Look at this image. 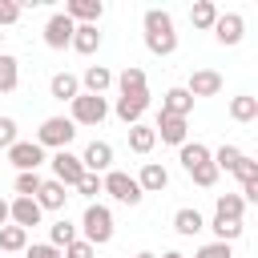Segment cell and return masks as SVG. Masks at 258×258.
Instances as JSON below:
<instances>
[{
  "label": "cell",
  "instance_id": "6da1fadb",
  "mask_svg": "<svg viewBox=\"0 0 258 258\" xmlns=\"http://www.w3.org/2000/svg\"><path fill=\"white\" fill-rule=\"evenodd\" d=\"M141 28H145V48L153 56H173L177 52V32H173V16L165 8H149L141 16Z\"/></svg>",
  "mask_w": 258,
  "mask_h": 258
},
{
  "label": "cell",
  "instance_id": "7a4b0ae2",
  "mask_svg": "<svg viewBox=\"0 0 258 258\" xmlns=\"http://www.w3.org/2000/svg\"><path fill=\"white\" fill-rule=\"evenodd\" d=\"M81 230H85V242L89 246H109L113 242V210L101 206V202H89L85 214H81Z\"/></svg>",
  "mask_w": 258,
  "mask_h": 258
},
{
  "label": "cell",
  "instance_id": "3957f363",
  "mask_svg": "<svg viewBox=\"0 0 258 258\" xmlns=\"http://www.w3.org/2000/svg\"><path fill=\"white\" fill-rule=\"evenodd\" d=\"M101 194H109L113 202H121V206H141V185H137V177L133 173H125V169H109V173H101Z\"/></svg>",
  "mask_w": 258,
  "mask_h": 258
},
{
  "label": "cell",
  "instance_id": "277c9868",
  "mask_svg": "<svg viewBox=\"0 0 258 258\" xmlns=\"http://www.w3.org/2000/svg\"><path fill=\"white\" fill-rule=\"evenodd\" d=\"M73 137H77V125H73L69 117H44L40 129H36V145H40V149H56V153L69 149Z\"/></svg>",
  "mask_w": 258,
  "mask_h": 258
},
{
  "label": "cell",
  "instance_id": "5b68a950",
  "mask_svg": "<svg viewBox=\"0 0 258 258\" xmlns=\"http://www.w3.org/2000/svg\"><path fill=\"white\" fill-rule=\"evenodd\" d=\"M109 117V101L105 97H93V93H77L69 101V121L73 125H101Z\"/></svg>",
  "mask_w": 258,
  "mask_h": 258
},
{
  "label": "cell",
  "instance_id": "8992f818",
  "mask_svg": "<svg viewBox=\"0 0 258 258\" xmlns=\"http://www.w3.org/2000/svg\"><path fill=\"white\" fill-rule=\"evenodd\" d=\"M52 181H60L64 189H77V181L85 177V165H81V157L77 153H69V149H60V153H52Z\"/></svg>",
  "mask_w": 258,
  "mask_h": 258
},
{
  "label": "cell",
  "instance_id": "52a82bcc",
  "mask_svg": "<svg viewBox=\"0 0 258 258\" xmlns=\"http://www.w3.org/2000/svg\"><path fill=\"white\" fill-rule=\"evenodd\" d=\"M4 153H8V161L16 165V173H36V169L44 165V149H40L36 141H16V145H8Z\"/></svg>",
  "mask_w": 258,
  "mask_h": 258
},
{
  "label": "cell",
  "instance_id": "ba28073f",
  "mask_svg": "<svg viewBox=\"0 0 258 258\" xmlns=\"http://www.w3.org/2000/svg\"><path fill=\"white\" fill-rule=\"evenodd\" d=\"M153 133H157V141H165V145H177V149L189 141V125H185V117H169V113H161V109H157Z\"/></svg>",
  "mask_w": 258,
  "mask_h": 258
},
{
  "label": "cell",
  "instance_id": "9c48e42d",
  "mask_svg": "<svg viewBox=\"0 0 258 258\" xmlns=\"http://www.w3.org/2000/svg\"><path fill=\"white\" fill-rule=\"evenodd\" d=\"M73 32H77V24H73L64 12H52V16L44 20V44H48V48H69V44H73Z\"/></svg>",
  "mask_w": 258,
  "mask_h": 258
},
{
  "label": "cell",
  "instance_id": "30bf717a",
  "mask_svg": "<svg viewBox=\"0 0 258 258\" xmlns=\"http://www.w3.org/2000/svg\"><path fill=\"white\" fill-rule=\"evenodd\" d=\"M210 32L218 36V44H238L246 36V20H242V12H218Z\"/></svg>",
  "mask_w": 258,
  "mask_h": 258
},
{
  "label": "cell",
  "instance_id": "8fae6325",
  "mask_svg": "<svg viewBox=\"0 0 258 258\" xmlns=\"http://www.w3.org/2000/svg\"><path fill=\"white\" fill-rule=\"evenodd\" d=\"M185 93H189L194 101H198V97H218V93H222V73H218V69H194Z\"/></svg>",
  "mask_w": 258,
  "mask_h": 258
},
{
  "label": "cell",
  "instance_id": "7c38bea8",
  "mask_svg": "<svg viewBox=\"0 0 258 258\" xmlns=\"http://www.w3.org/2000/svg\"><path fill=\"white\" fill-rule=\"evenodd\" d=\"M81 165H85V173H109L113 169V145L109 141H89L85 153H81Z\"/></svg>",
  "mask_w": 258,
  "mask_h": 258
},
{
  "label": "cell",
  "instance_id": "4fadbf2b",
  "mask_svg": "<svg viewBox=\"0 0 258 258\" xmlns=\"http://www.w3.org/2000/svg\"><path fill=\"white\" fill-rule=\"evenodd\" d=\"M40 218H44V210L36 206V198H12L8 202V222L12 226L28 230V226H40Z\"/></svg>",
  "mask_w": 258,
  "mask_h": 258
},
{
  "label": "cell",
  "instance_id": "5bb4252c",
  "mask_svg": "<svg viewBox=\"0 0 258 258\" xmlns=\"http://www.w3.org/2000/svg\"><path fill=\"white\" fill-rule=\"evenodd\" d=\"M64 16H69L73 24H97V20L105 16V4H101V0H69V4H64Z\"/></svg>",
  "mask_w": 258,
  "mask_h": 258
},
{
  "label": "cell",
  "instance_id": "9a60e30c",
  "mask_svg": "<svg viewBox=\"0 0 258 258\" xmlns=\"http://www.w3.org/2000/svg\"><path fill=\"white\" fill-rule=\"evenodd\" d=\"M161 113H169V117H189L194 113V97L185 93V85H173V89L161 93Z\"/></svg>",
  "mask_w": 258,
  "mask_h": 258
},
{
  "label": "cell",
  "instance_id": "2e32d148",
  "mask_svg": "<svg viewBox=\"0 0 258 258\" xmlns=\"http://www.w3.org/2000/svg\"><path fill=\"white\" fill-rule=\"evenodd\" d=\"M137 185H141V194H161L169 185V169L161 161H145L141 173H137Z\"/></svg>",
  "mask_w": 258,
  "mask_h": 258
},
{
  "label": "cell",
  "instance_id": "e0dca14e",
  "mask_svg": "<svg viewBox=\"0 0 258 258\" xmlns=\"http://www.w3.org/2000/svg\"><path fill=\"white\" fill-rule=\"evenodd\" d=\"M145 109H149V93H137V97H117V105H113V113H117L125 125H137V121L145 117Z\"/></svg>",
  "mask_w": 258,
  "mask_h": 258
},
{
  "label": "cell",
  "instance_id": "ac0fdd59",
  "mask_svg": "<svg viewBox=\"0 0 258 258\" xmlns=\"http://www.w3.org/2000/svg\"><path fill=\"white\" fill-rule=\"evenodd\" d=\"M113 85L121 89V97H137V93H149V81H145V73H141L137 64H125V69H121V77H113Z\"/></svg>",
  "mask_w": 258,
  "mask_h": 258
},
{
  "label": "cell",
  "instance_id": "d6986e66",
  "mask_svg": "<svg viewBox=\"0 0 258 258\" xmlns=\"http://www.w3.org/2000/svg\"><path fill=\"white\" fill-rule=\"evenodd\" d=\"M105 89H113V73H109L105 64H89V69H85V77H81V93L101 97Z\"/></svg>",
  "mask_w": 258,
  "mask_h": 258
},
{
  "label": "cell",
  "instance_id": "ffe728a7",
  "mask_svg": "<svg viewBox=\"0 0 258 258\" xmlns=\"http://www.w3.org/2000/svg\"><path fill=\"white\" fill-rule=\"evenodd\" d=\"M64 202H69V189L60 185V181H40V189H36V206L40 210H64Z\"/></svg>",
  "mask_w": 258,
  "mask_h": 258
},
{
  "label": "cell",
  "instance_id": "44dd1931",
  "mask_svg": "<svg viewBox=\"0 0 258 258\" xmlns=\"http://www.w3.org/2000/svg\"><path fill=\"white\" fill-rule=\"evenodd\" d=\"M73 52H81V56H93L97 48H101V32H97V24H77V32H73V44H69Z\"/></svg>",
  "mask_w": 258,
  "mask_h": 258
},
{
  "label": "cell",
  "instance_id": "7402d4cb",
  "mask_svg": "<svg viewBox=\"0 0 258 258\" xmlns=\"http://www.w3.org/2000/svg\"><path fill=\"white\" fill-rule=\"evenodd\" d=\"M173 230H177L181 238H194V234H202V230H206V218H202L194 206H181V210L173 214Z\"/></svg>",
  "mask_w": 258,
  "mask_h": 258
},
{
  "label": "cell",
  "instance_id": "603a6c76",
  "mask_svg": "<svg viewBox=\"0 0 258 258\" xmlns=\"http://www.w3.org/2000/svg\"><path fill=\"white\" fill-rule=\"evenodd\" d=\"M242 214H246L242 194H222V198L214 202V218H222V222H242Z\"/></svg>",
  "mask_w": 258,
  "mask_h": 258
},
{
  "label": "cell",
  "instance_id": "cb8c5ba5",
  "mask_svg": "<svg viewBox=\"0 0 258 258\" xmlns=\"http://www.w3.org/2000/svg\"><path fill=\"white\" fill-rule=\"evenodd\" d=\"M153 145H157V133H153V125H145V121L129 125V149H133V153H141V157H145Z\"/></svg>",
  "mask_w": 258,
  "mask_h": 258
},
{
  "label": "cell",
  "instance_id": "d4e9b609",
  "mask_svg": "<svg viewBox=\"0 0 258 258\" xmlns=\"http://www.w3.org/2000/svg\"><path fill=\"white\" fill-rule=\"evenodd\" d=\"M214 20H218V4H214V0H194V8H189V24L202 28V32H210Z\"/></svg>",
  "mask_w": 258,
  "mask_h": 258
},
{
  "label": "cell",
  "instance_id": "484cf974",
  "mask_svg": "<svg viewBox=\"0 0 258 258\" xmlns=\"http://www.w3.org/2000/svg\"><path fill=\"white\" fill-rule=\"evenodd\" d=\"M48 93H52L56 101H73V97L81 93V81H77L73 73H52V81H48Z\"/></svg>",
  "mask_w": 258,
  "mask_h": 258
},
{
  "label": "cell",
  "instance_id": "4316f807",
  "mask_svg": "<svg viewBox=\"0 0 258 258\" xmlns=\"http://www.w3.org/2000/svg\"><path fill=\"white\" fill-rule=\"evenodd\" d=\"M20 85V60L12 52H0V93H16Z\"/></svg>",
  "mask_w": 258,
  "mask_h": 258
},
{
  "label": "cell",
  "instance_id": "83f0119b",
  "mask_svg": "<svg viewBox=\"0 0 258 258\" xmlns=\"http://www.w3.org/2000/svg\"><path fill=\"white\" fill-rule=\"evenodd\" d=\"M230 117H234L238 125H250V121L258 117V97H250V93L234 97V101H230Z\"/></svg>",
  "mask_w": 258,
  "mask_h": 258
},
{
  "label": "cell",
  "instance_id": "f1b7e54d",
  "mask_svg": "<svg viewBox=\"0 0 258 258\" xmlns=\"http://www.w3.org/2000/svg\"><path fill=\"white\" fill-rule=\"evenodd\" d=\"M24 246H28V230H20V226H12V222L0 226V250H4V254H20Z\"/></svg>",
  "mask_w": 258,
  "mask_h": 258
},
{
  "label": "cell",
  "instance_id": "f546056e",
  "mask_svg": "<svg viewBox=\"0 0 258 258\" xmlns=\"http://www.w3.org/2000/svg\"><path fill=\"white\" fill-rule=\"evenodd\" d=\"M177 161H181V169L189 173L194 165H202V161H210V149H206L202 141H185V145L177 149Z\"/></svg>",
  "mask_w": 258,
  "mask_h": 258
},
{
  "label": "cell",
  "instance_id": "4dcf8cb0",
  "mask_svg": "<svg viewBox=\"0 0 258 258\" xmlns=\"http://www.w3.org/2000/svg\"><path fill=\"white\" fill-rule=\"evenodd\" d=\"M69 242H77V226H73L69 218H56V222L48 226V246H56V250H64Z\"/></svg>",
  "mask_w": 258,
  "mask_h": 258
},
{
  "label": "cell",
  "instance_id": "1f68e13d",
  "mask_svg": "<svg viewBox=\"0 0 258 258\" xmlns=\"http://www.w3.org/2000/svg\"><path fill=\"white\" fill-rule=\"evenodd\" d=\"M210 161H214V169H218V173H222V169H226V173H234V165L242 161V149H238V145H218V149L210 153Z\"/></svg>",
  "mask_w": 258,
  "mask_h": 258
},
{
  "label": "cell",
  "instance_id": "d6a6232c",
  "mask_svg": "<svg viewBox=\"0 0 258 258\" xmlns=\"http://www.w3.org/2000/svg\"><path fill=\"white\" fill-rule=\"evenodd\" d=\"M210 230L218 234L214 242H230V246H234V242L242 238V230H246V226H242V222H222V218H214V222H210Z\"/></svg>",
  "mask_w": 258,
  "mask_h": 258
},
{
  "label": "cell",
  "instance_id": "836d02e7",
  "mask_svg": "<svg viewBox=\"0 0 258 258\" xmlns=\"http://www.w3.org/2000/svg\"><path fill=\"white\" fill-rule=\"evenodd\" d=\"M189 177H194V185H202V189L218 185V169H214V161H202V165H194V169H189Z\"/></svg>",
  "mask_w": 258,
  "mask_h": 258
},
{
  "label": "cell",
  "instance_id": "e575fe53",
  "mask_svg": "<svg viewBox=\"0 0 258 258\" xmlns=\"http://www.w3.org/2000/svg\"><path fill=\"white\" fill-rule=\"evenodd\" d=\"M40 181H44L40 173H16V181H12V185H16V198H36Z\"/></svg>",
  "mask_w": 258,
  "mask_h": 258
},
{
  "label": "cell",
  "instance_id": "d590c367",
  "mask_svg": "<svg viewBox=\"0 0 258 258\" xmlns=\"http://www.w3.org/2000/svg\"><path fill=\"white\" fill-rule=\"evenodd\" d=\"M234 177H238V181H242V185H254V181H258V161H254V157H246V153H242V161H238V165H234Z\"/></svg>",
  "mask_w": 258,
  "mask_h": 258
},
{
  "label": "cell",
  "instance_id": "8d00e7d4",
  "mask_svg": "<svg viewBox=\"0 0 258 258\" xmlns=\"http://www.w3.org/2000/svg\"><path fill=\"white\" fill-rule=\"evenodd\" d=\"M194 258H234V246L230 242H206Z\"/></svg>",
  "mask_w": 258,
  "mask_h": 258
},
{
  "label": "cell",
  "instance_id": "74e56055",
  "mask_svg": "<svg viewBox=\"0 0 258 258\" xmlns=\"http://www.w3.org/2000/svg\"><path fill=\"white\" fill-rule=\"evenodd\" d=\"M93 254H97V246H89L85 238H77V242H69L60 250V258H93Z\"/></svg>",
  "mask_w": 258,
  "mask_h": 258
},
{
  "label": "cell",
  "instance_id": "f35d334b",
  "mask_svg": "<svg viewBox=\"0 0 258 258\" xmlns=\"http://www.w3.org/2000/svg\"><path fill=\"white\" fill-rule=\"evenodd\" d=\"M77 194H81V198H97V194H101V173H85V177L77 181Z\"/></svg>",
  "mask_w": 258,
  "mask_h": 258
},
{
  "label": "cell",
  "instance_id": "ab89813d",
  "mask_svg": "<svg viewBox=\"0 0 258 258\" xmlns=\"http://www.w3.org/2000/svg\"><path fill=\"white\" fill-rule=\"evenodd\" d=\"M20 12H24V8H20L16 0H0V28L16 24V20H20Z\"/></svg>",
  "mask_w": 258,
  "mask_h": 258
},
{
  "label": "cell",
  "instance_id": "60d3db41",
  "mask_svg": "<svg viewBox=\"0 0 258 258\" xmlns=\"http://www.w3.org/2000/svg\"><path fill=\"white\" fill-rule=\"evenodd\" d=\"M24 258H60V250L48 242H32V246H24Z\"/></svg>",
  "mask_w": 258,
  "mask_h": 258
},
{
  "label": "cell",
  "instance_id": "b9f144b4",
  "mask_svg": "<svg viewBox=\"0 0 258 258\" xmlns=\"http://www.w3.org/2000/svg\"><path fill=\"white\" fill-rule=\"evenodd\" d=\"M16 145V121L12 117H0V149Z\"/></svg>",
  "mask_w": 258,
  "mask_h": 258
},
{
  "label": "cell",
  "instance_id": "7bdbcfd3",
  "mask_svg": "<svg viewBox=\"0 0 258 258\" xmlns=\"http://www.w3.org/2000/svg\"><path fill=\"white\" fill-rule=\"evenodd\" d=\"M0 226H8V202L0 198Z\"/></svg>",
  "mask_w": 258,
  "mask_h": 258
},
{
  "label": "cell",
  "instance_id": "ee69618b",
  "mask_svg": "<svg viewBox=\"0 0 258 258\" xmlns=\"http://www.w3.org/2000/svg\"><path fill=\"white\" fill-rule=\"evenodd\" d=\"M133 258H157V254H153V250H137Z\"/></svg>",
  "mask_w": 258,
  "mask_h": 258
},
{
  "label": "cell",
  "instance_id": "f6af8a7d",
  "mask_svg": "<svg viewBox=\"0 0 258 258\" xmlns=\"http://www.w3.org/2000/svg\"><path fill=\"white\" fill-rule=\"evenodd\" d=\"M161 258H185V254H177V250H165V254H161Z\"/></svg>",
  "mask_w": 258,
  "mask_h": 258
},
{
  "label": "cell",
  "instance_id": "bcb514c9",
  "mask_svg": "<svg viewBox=\"0 0 258 258\" xmlns=\"http://www.w3.org/2000/svg\"><path fill=\"white\" fill-rule=\"evenodd\" d=\"M0 52H4V32H0Z\"/></svg>",
  "mask_w": 258,
  "mask_h": 258
}]
</instances>
